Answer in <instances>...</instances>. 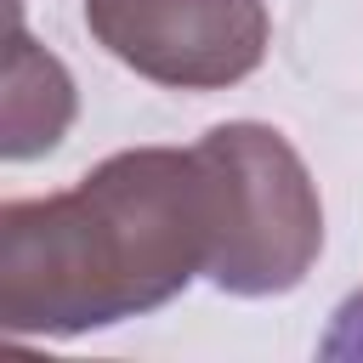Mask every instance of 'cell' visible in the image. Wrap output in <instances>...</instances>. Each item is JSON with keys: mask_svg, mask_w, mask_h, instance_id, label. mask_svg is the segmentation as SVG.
<instances>
[{"mask_svg": "<svg viewBox=\"0 0 363 363\" xmlns=\"http://www.w3.org/2000/svg\"><path fill=\"white\" fill-rule=\"evenodd\" d=\"M221 238L216 164L199 147H136L79 187L0 210V329L79 335L147 312L210 272Z\"/></svg>", "mask_w": 363, "mask_h": 363, "instance_id": "6da1fadb", "label": "cell"}, {"mask_svg": "<svg viewBox=\"0 0 363 363\" xmlns=\"http://www.w3.org/2000/svg\"><path fill=\"white\" fill-rule=\"evenodd\" d=\"M221 193V238L210 278L233 295H284L323 244L318 193L295 147L267 125H216L204 136Z\"/></svg>", "mask_w": 363, "mask_h": 363, "instance_id": "7a4b0ae2", "label": "cell"}, {"mask_svg": "<svg viewBox=\"0 0 363 363\" xmlns=\"http://www.w3.org/2000/svg\"><path fill=\"white\" fill-rule=\"evenodd\" d=\"M85 23L125 68L182 91L233 85L267 51L261 0H85Z\"/></svg>", "mask_w": 363, "mask_h": 363, "instance_id": "3957f363", "label": "cell"}, {"mask_svg": "<svg viewBox=\"0 0 363 363\" xmlns=\"http://www.w3.org/2000/svg\"><path fill=\"white\" fill-rule=\"evenodd\" d=\"M68 119H74L68 74L57 68V57L34 51V40L23 28H11V51H6V159H34V153L57 147Z\"/></svg>", "mask_w": 363, "mask_h": 363, "instance_id": "277c9868", "label": "cell"}, {"mask_svg": "<svg viewBox=\"0 0 363 363\" xmlns=\"http://www.w3.org/2000/svg\"><path fill=\"white\" fill-rule=\"evenodd\" d=\"M318 352H323V357H363V289H352V295L340 301L335 329L323 335Z\"/></svg>", "mask_w": 363, "mask_h": 363, "instance_id": "5b68a950", "label": "cell"}]
</instances>
